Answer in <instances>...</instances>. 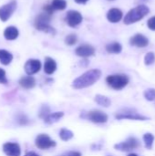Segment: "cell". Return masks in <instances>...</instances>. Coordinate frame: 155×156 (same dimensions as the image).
<instances>
[{"mask_svg": "<svg viewBox=\"0 0 155 156\" xmlns=\"http://www.w3.org/2000/svg\"><path fill=\"white\" fill-rule=\"evenodd\" d=\"M19 85L24 88V89H26V90H29V89H32L35 87L36 85V80L33 77L31 76H26V77H23L20 79L19 80Z\"/></svg>", "mask_w": 155, "mask_h": 156, "instance_id": "ac0fdd59", "label": "cell"}, {"mask_svg": "<svg viewBox=\"0 0 155 156\" xmlns=\"http://www.w3.org/2000/svg\"><path fill=\"white\" fill-rule=\"evenodd\" d=\"M143 95H144V98H145L147 101H155L154 89H148V90H146L144 91Z\"/></svg>", "mask_w": 155, "mask_h": 156, "instance_id": "484cf974", "label": "cell"}, {"mask_svg": "<svg viewBox=\"0 0 155 156\" xmlns=\"http://www.w3.org/2000/svg\"><path fill=\"white\" fill-rule=\"evenodd\" d=\"M147 26L151 30H155V16L151 17L148 22H147Z\"/></svg>", "mask_w": 155, "mask_h": 156, "instance_id": "f546056e", "label": "cell"}, {"mask_svg": "<svg viewBox=\"0 0 155 156\" xmlns=\"http://www.w3.org/2000/svg\"><path fill=\"white\" fill-rule=\"evenodd\" d=\"M149 11H150L149 8L146 5H140L127 13V15L124 17V23L127 25L136 23L140 21L141 19H143L145 16H147Z\"/></svg>", "mask_w": 155, "mask_h": 156, "instance_id": "7a4b0ae2", "label": "cell"}, {"mask_svg": "<svg viewBox=\"0 0 155 156\" xmlns=\"http://www.w3.org/2000/svg\"><path fill=\"white\" fill-rule=\"evenodd\" d=\"M25 71L27 75L31 76L37 73L41 69V62L38 59H28L25 64Z\"/></svg>", "mask_w": 155, "mask_h": 156, "instance_id": "8fae6325", "label": "cell"}, {"mask_svg": "<svg viewBox=\"0 0 155 156\" xmlns=\"http://www.w3.org/2000/svg\"><path fill=\"white\" fill-rule=\"evenodd\" d=\"M106 81L110 87L116 90H122L129 83V78L124 74H114L107 77Z\"/></svg>", "mask_w": 155, "mask_h": 156, "instance_id": "3957f363", "label": "cell"}, {"mask_svg": "<svg viewBox=\"0 0 155 156\" xmlns=\"http://www.w3.org/2000/svg\"><path fill=\"white\" fill-rule=\"evenodd\" d=\"M89 0H75V2H77L78 4H85L86 2H88Z\"/></svg>", "mask_w": 155, "mask_h": 156, "instance_id": "836d02e7", "label": "cell"}, {"mask_svg": "<svg viewBox=\"0 0 155 156\" xmlns=\"http://www.w3.org/2000/svg\"><path fill=\"white\" fill-rule=\"evenodd\" d=\"M65 42H66V44H68L69 46H72V45L76 44V42H77V36L74 35V34H70V35L67 36V37L65 39Z\"/></svg>", "mask_w": 155, "mask_h": 156, "instance_id": "83f0119b", "label": "cell"}, {"mask_svg": "<svg viewBox=\"0 0 155 156\" xmlns=\"http://www.w3.org/2000/svg\"><path fill=\"white\" fill-rule=\"evenodd\" d=\"M65 156H81V154L79 152H69Z\"/></svg>", "mask_w": 155, "mask_h": 156, "instance_id": "1f68e13d", "label": "cell"}, {"mask_svg": "<svg viewBox=\"0 0 155 156\" xmlns=\"http://www.w3.org/2000/svg\"><path fill=\"white\" fill-rule=\"evenodd\" d=\"M13 59V55L5 49H0V62L3 65H8Z\"/></svg>", "mask_w": 155, "mask_h": 156, "instance_id": "ffe728a7", "label": "cell"}, {"mask_svg": "<svg viewBox=\"0 0 155 156\" xmlns=\"http://www.w3.org/2000/svg\"><path fill=\"white\" fill-rule=\"evenodd\" d=\"M128 156H139V155H137V154H130Z\"/></svg>", "mask_w": 155, "mask_h": 156, "instance_id": "e575fe53", "label": "cell"}, {"mask_svg": "<svg viewBox=\"0 0 155 156\" xmlns=\"http://www.w3.org/2000/svg\"><path fill=\"white\" fill-rule=\"evenodd\" d=\"M155 61V55L153 52H149L145 55V58H144V63L145 65H152L153 64Z\"/></svg>", "mask_w": 155, "mask_h": 156, "instance_id": "4316f807", "label": "cell"}, {"mask_svg": "<svg viewBox=\"0 0 155 156\" xmlns=\"http://www.w3.org/2000/svg\"><path fill=\"white\" fill-rule=\"evenodd\" d=\"M130 43H131V45L138 47V48H144V47L148 46L149 40L145 36H143L142 34H137L131 38Z\"/></svg>", "mask_w": 155, "mask_h": 156, "instance_id": "5bb4252c", "label": "cell"}, {"mask_svg": "<svg viewBox=\"0 0 155 156\" xmlns=\"http://www.w3.org/2000/svg\"><path fill=\"white\" fill-rule=\"evenodd\" d=\"M122 49V47L118 42H112L106 46V50L109 53H112V54H119L121 53Z\"/></svg>", "mask_w": 155, "mask_h": 156, "instance_id": "44dd1931", "label": "cell"}, {"mask_svg": "<svg viewBox=\"0 0 155 156\" xmlns=\"http://www.w3.org/2000/svg\"><path fill=\"white\" fill-rule=\"evenodd\" d=\"M87 118L94 123H105L108 121V115L99 110L89 112Z\"/></svg>", "mask_w": 155, "mask_h": 156, "instance_id": "9c48e42d", "label": "cell"}, {"mask_svg": "<svg viewBox=\"0 0 155 156\" xmlns=\"http://www.w3.org/2000/svg\"><path fill=\"white\" fill-rule=\"evenodd\" d=\"M101 76V71L100 69H90L78 77L74 81L72 82V87L76 90H80V89H85L88 88L94 83H96Z\"/></svg>", "mask_w": 155, "mask_h": 156, "instance_id": "6da1fadb", "label": "cell"}, {"mask_svg": "<svg viewBox=\"0 0 155 156\" xmlns=\"http://www.w3.org/2000/svg\"><path fill=\"white\" fill-rule=\"evenodd\" d=\"M94 100H95L96 103H98V104H99V105H100V106L106 107V108H107V107H109V106L111 105V100H110L108 97L103 96V95H100V94L96 95Z\"/></svg>", "mask_w": 155, "mask_h": 156, "instance_id": "7402d4cb", "label": "cell"}, {"mask_svg": "<svg viewBox=\"0 0 155 156\" xmlns=\"http://www.w3.org/2000/svg\"><path fill=\"white\" fill-rule=\"evenodd\" d=\"M75 52H76V54L79 57L88 58V57H90V56H93L94 55L95 49L90 45H81V46H79V48H76Z\"/></svg>", "mask_w": 155, "mask_h": 156, "instance_id": "4fadbf2b", "label": "cell"}, {"mask_svg": "<svg viewBox=\"0 0 155 156\" xmlns=\"http://www.w3.org/2000/svg\"><path fill=\"white\" fill-rule=\"evenodd\" d=\"M50 16L48 13H43L40 14L38 16H37L36 20H35V27L37 29L40 30V31H44L47 33H51L54 34L55 31L53 29L52 27L49 26V21H50Z\"/></svg>", "mask_w": 155, "mask_h": 156, "instance_id": "277c9868", "label": "cell"}, {"mask_svg": "<svg viewBox=\"0 0 155 156\" xmlns=\"http://www.w3.org/2000/svg\"><path fill=\"white\" fill-rule=\"evenodd\" d=\"M116 119L118 120H133V121H147L149 118L137 113L132 110H125L122 112L116 114Z\"/></svg>", "mask_w": 155, "mask_h": 156, "instance_id": "ba28073f", "label": "cell"}, {"mask_svg": "<svg viewBox=\"0 0 155 156\" xmlns=\"http://www.w3.org/2000/svg\"><path fill=\"white\" fill-rule=\"evenodd\" d=\"M25 156H39V155H38L37 154L34 153V152H29V153L26 154V155Z\"/></svg>", "mask_w": 155, "mask_h": 156, "instance_id": "d6a6232c", "label": "cell"}, {"mask_svg": "<svg viewBox=\"0 0 155 156\" xmlns=\"http://www.w3.org/2000/svg\"><path fill=\"white\" fill-rule=\"evenodd\" d=\"M140 145L141 144H140V142L138 139H136L135 137H130L126 141L115 144L114 148L121 152H130V151H132V150L138 148Z\"/></svg>", "mask_w": 155, "mask_h": 156, "instance_id": "5b68a950", "label": "cell"}, {"mask_svg": "<svg viewBox=\"0 0 155 156\" xmlns=\"http://www.w3.org/2000/svg\"><path fill=\"white\" fill-rule=\"evenodd\" d=\"M50 113H49V109L48 108V107H46V106H44L43 108H42V110H41V112H40V117H42L43 119H45L48 115H49Z\"/></svg>", "mask_w": 155, "mask_h": 156, "instance_id": "f1b7e54d", "label": "cell"}, {"mask_svg": "<svg viewBox=\"0 0 155 156\" xmlns=\"http://www.w3.org/2000/svg\"><path fill=\"white\" fill-rule=\"evenodd\" d=\"M63 116H64V113L61 112H53V113H50L49 115H48V116L44 119V122H45L47 124H52V123H55V122H58Z\"/></svg>", "mask_w": 155, "mask_h": 156, "instance_id": "d6986e66", "label": "cell"}, {"mask_svg": "<svg viewBox=\"0 0 155 156\" xmlns=\"http://www.w3.org/2000/svg\"><path fill=\"white\" fill-rule=\"evenodd\" d=\"M16 9V1L12 0L9 3L4 5L0 7V19L3 22L7 21Z\"/></svg>", "mask_w": 155, "mask_h": 156, "instance_id": "52a82bcc", "label": "cell"}, {"mask_svg": "<svg viewBox=\"0 0 155 156\" xmlns=\"http://www.w3.org/2000/svg\"><path fill=\"white\" fill-rule=\"evenodd\" d=\"M3 152L7 156H20V146L15 143H6L3 145Z\"/></svg>", "mask_w": 155, "mask_h": 156, "instance_id": "7c38bea8", "label": "cell"}, {"mask_svg": "<svg viewBox=\"0 0 155 156\" xmlns=\"http://www.w3.org/2000/svg\"><path fill=\"white\" fill-rule=\"evenodd\" d=\"M143 142L145 144V147L149 150L153 148V142H154V136L152 133H145L143 135Z\"/></svg>", "mask_w": 155, "mask_h": 156, "instance_id": "cb8c5ba5", "label": "cell"}, {"mask_svg": "<svg viewBox=\"0 0 155 156\" xmlns=\"http://www.w3.org/2000/svg\"><path fill=\"white\" fill-rule=\"evenodd\" d=\"M0 82L1 83H6V78H5V71L3 69H0Z\"/></svg>", "mask_w": 155, "mask_h": 156, "instance_id": "4dcf8cb0", "label": "cell"}, {"mask_svg": "<svg viewBox=\"0 0 155 156\" xmlns=\"http://www.w3.org/2000/svg\"><path fill=\"white\" fill-rule=\"evenodd\" d=\"M73 136H74L73 133H72L71 131L66 129V128L61 129L60 132H59V137H60V139H61L62 141H65V142L69 141L70 139L73 138Z\"/></svg>", "mask_w": 155, "mask_h": 156, "instance_id": "603a6c76", "label": "cell"}, {"mask_svg": "<svg viewBox=\"0 0 155 156\" xmlns=\"http://www.w3.org/2000/svg\"><path fill=\"white\" fill-rule=\"evenodd\" d=\"M57 69V63L56 61L51 58H46L45 63H44V71L48 75H51L55 72Z\"/></svg>", "mask_w": 155, "mask_h": 156, "instance_id": "e0dca14e", "label": "cell"}, {"mask_svg": "<svg viewBox=\"0 0 155 156\" xmlns=\"http://www.w3.org/2000/svg\"><path fill=\"white\" fill-rule=\"evenodd\" d=\"M35 144H36V146L41 150H47V149L56 146V142L53 141L48 135L44 134V133L37 136Z\"/></svg>", "mask_w": 155, "mask_h": 156, "instance_id": "8992f818", "label": "cell"}, {"mask_svg": "<svg viewBox=\"0 0 155 156\" xmlns=\"http://www.w3.org/2000/svg\"><path fill=\"white\" fill-rule=\"evenodd\" d=\"M107 18L111 23H117L122 18V12L118 8H111L107 14Z\"/></svg>", "mask_w": 155, "mask_h": 156, "instance_id": "9a60e30c", "label": "cell"}, {"mask_svg": "<svg viewBox=\"0 0 155 156\" xmlns=\"http://www.w3.org/2000/svg\"><path fill=\"white\" fill-rule=\"evenodd\" d=\"M18 36H19V31L14 26L7 27L4 31V37L7 40H15L16 38H17Z\"/></svg>", "mask_w": 155, "mask_h": 156, "instance_id": "2e32d148", "label": "cell"}, {"mask_svg": "<svg viewBox=\"0 0 155 156\" xmlns=\"http://www.w3.org/2000/svg\"><path fill=\"white\" fill-rule=\"evenodd\" d=\"M82 21V16L79 12L75 10H70L67 13L66 16V22L69 27H77L79 26Z\"/></svg>", "mask_w": 155, "mask_h": 156, "instance_id": "30bf717a", "label": "cell"}, {"mask_svg": "<svg viewBox=\"0 0 155 156\" xmlns=\"http://www.w3.org/2000/svg\"><path fill=\"white\" fill-rule=\"evenodd\" d=\"M50 5L54 10H63L67 6V2L65 0H52Z\"/></svg>", "mask_w": 155, "mask_h": 156, "instance_id": "d4e9b609", "label": "cell"}]
</instances>
